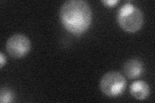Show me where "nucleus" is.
Returning <instances> with one entry per match:
<instances>
[{"instance_id":"obj_1","label":"nucleus","mask_w":155,"mask_h":103,"mask_svg":"<svg viewBox=\"0 0 155 103\" xmlns=\"http://www.w3.org/2000/svg\"><path fill=\"white\" fill-rule=\"evenodd\" d=\"M61 23L67 31L79 35L88 29L92 22V11L84 0H69L62 4L60 10Z\"/></svg>"},{"instance_id":"obj_2","label":"nucleus","mask_w":155,"mask_h":103,"mask_svg":"<svg viewBox=\"0 0 155 103\" xmlns=\"http://www.w3.org/2000/svg\"><path fill=\"white\" fill-rule=\"evenodd\" d=\"M117 21L123 30L127 32L134 33L142 27L143 14L139 8L128 2L118 10Z\"/></svg>"},{"instance_id":"obj_3","label":"nucleus","mask_w":155,"mask_h":103,"mask_svg":"<svg viewBox=\"0 0 155 103\" xmlns=\"http://www.w3.org/2000/svg\"><path fill=\"white\" fill-rule=\"evenodd\" d=\"M127 86L125 77L118 71H110L101 77L100 88L104 94L115 97L122 95Z\"/></svg>"},{"instance_id":"obj_4","label":"nucleus","mask_w":155,"mask_h":103,"mask_svg":"<svg viewBox=\"0 0 155 103\" xmlns=\"http://www.w3.org/2000/svg\"><path fill=\"white\" fill-rule=\"evenodd\" d=\"M31 48V43L23 34H15L10 37L6 43V49L13 58H22L28 54Z\"/></svg>"},{"instance_id":"obj_5","label":"nucleus","mask_w":155,"mask_h":103,"mask_svg":"<svg viewBox=\"0 0 155 103\" xmlns=\"http://www.w3.org/2000/svg\"><path fill=\"white\" fill-rule=\"evenodd\" d=\"M123 72L129 79H136L142 74L143 72V63L138 59H130L124 63Z\"/></svg>"},{"instance_id":"obj_6","label":"nucleus","mask_w":155,"mask_h":103,"mask_svg":"<svg viewBox=\"0 0 155 103\" xmlns=\"http://www.w3.org/2000/svg\"><path fill=\"white\" fill-rule=\"evenodd\" d=\"M130 93L135 99L144 100L149 95L150 88L147 83L144 81H136L130 85Z\"/></svg>"},{"instance_id":"obj_7","label":"nucleus","mask_w":155,"mask_h":103,"mask_svg":"<svg viewBox=\"0 0 155 103\" xmlns=\"http://www.w3.org/2000/svg\"><path fill=\"white\" fill-rule=\"evenodd\" d=\"M13 94L7 88H2L0 94V101L2 103L11 102L13 101Z\"/></svg>"},{"instance_id":"obj_8","label":"nucleus","mask_w":155,"mask_h":103,"mask_svg":"<svg viewBox=\"0 0 155 103\" xmlns=\"http://www.w3.org/2000/svg\"><path fill=\"white\" fill-rule=\"evenodd\" d=\"M101 2L105 4L106 6L113 7L118 3V0H106V1H101Z\"/></svg>"},{"instance_id":"obj_9","label":"nucleus","mask_w":155,"mask_h":103,"mask_svg":"<svg viewBox=\"0 0 155 103\" xmlns=\"http://www.w3.org/2000/svg\"><path fill=\"white\" fill-rule=\"evenodd\" d=\"M6 63V57L4 56L3 52L0 53V68L1 69L3 68V65L5 64Z\"/></svg>"}]
</instances>
